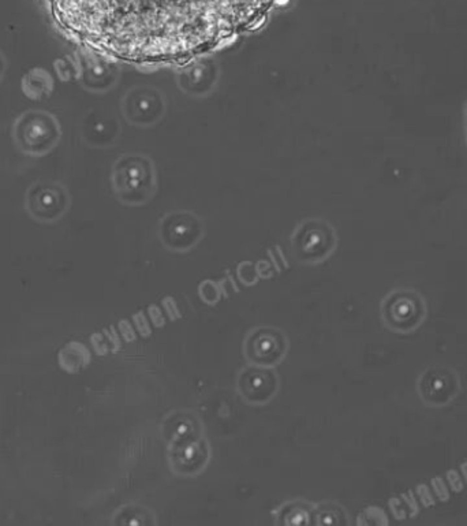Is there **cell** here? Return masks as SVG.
<instances>
[{"mask_svg": "<svg viewBox=\"0 0 467 526\" xmlns=\"http://www.w3.org/2000/svg\"><path fill=\"white\" fill-rule=\"evenodd\" d=\"M276 0H50L79 43L131 62L194 56L253 28Z\"/></svg>", "mask_w": 467, "mask_h": 526, "instance_id": "cell-1", "label": "cell"}, {"mask_svg": "<svg viewBox=\"0 0 467 526\" xmlns=\"http://www.w3.org/2000/svg\"><path fill=\"white\" fill-rule=\"evenodd\" d=\"M17 148L28 155L40 158L50 153L62 137L58 119L48 111H26L17 118L13 127Z\"/></svg>", "mask_w": 467, "mask_h": 526, "instance_id": "cell-2", "label": "cell"}, {"mask_svg": "<svg viewBox=\"0 0 467 526\" xmlns=\"http://www.w3.org/2000/svg\"><path fill=\"white\" fill-rule=\"evenodd\" d=\"M70 197L63 185L53 180H38L26 192V209L40 222H55L69 208Z\"/></svg>", "mask_w": 467, "mask_h": 526, "instance_id": "cell-3", "label": "cell"}, {"mask_svg": "<svg viewBox=\"0 0 467 526\" xmlns=\"http://www.w3.org/2000/svg\"><path fill=\"white\" fill-rule=\"evenodd\" d=\"M133 321H134V325H136V328L138 330V332L141 333V336H142V338H148V336H151L152 335L151 324H149L148 318H146V316H145L144 310H139V312H137L136 315H133Z\"/></svg>", "mask_w": 467, "mask_h": 526, "instance_id": "cell-4", "label": "cell"}, {"mask_svg": "<svg viewBox=\"0 0 467 526\" xmlns=\"http://www.w3.org/2000/svg\"><path fill=\"white\" fill-rule=\"evenodd\" d=\"M161 305H163V308H164V310L167 312V315H168V317H170L171 321H176V320L182 318V313H180L179 306H178V303H176L173 297L168 296L166 297V298H163Z\"/></svg>", "mask_w": 467, "mask_h": 526, "instance_id": "cell-5", "label": "cell"}, {"mask_svg": "<svg viewBox=\"0 0 467 526\" xmlns=\"http://www.w3.org/2000/svg\"><path fill=\"white\" fill-rule=\"evenodd\" d=\"M148 316L151 317L152 323H153L155 327L161 328V327L166 325V317H164L163 312H161V309L158 308L157 305H153V303H152V305L148 306Z\"/></svg>", "mask_w": 467, "mask_h": 526, "instance_id": "cell-6", "label": "cell"}, {"mask_svg": "<svg viewBox=\"0 0 467 526\" xmlns=\"http://www.w3.org/2000/svg\"><path fill=\"white\" fill-rule=\"evenodd\" d=\"M119 330H121V332H122V336L124 338V340H126L127 343H131V342H134V340L137 339L136 331H134V328L131 327V324H130L127 320H122V321H119Z\"/></svg>", "mask_w": 467, "mask_h": 526, "instance_id": "cell-7", "label": "cell"}, {"mask_svg": "<svg viewBox=\"0 0 467 526\" xmlns=\"http://www.w3.org/2000/svg\"><path fill=\"white\" fill-rule=\"evenodd\" d=\"M107 335L109 340H111V343L114 345V351H118V350L121 349V346H122V342H121L118 333H116V331L114 330V327H111V332H107Z\"/></svg>", "mask_w": 467, "mask_h": 526, "instance_id": "cell-8", "label": "cell"}, {"mask_svg": "<svg viewBox=\"0 0 467 526\" xmlns=\"http://www.w3.org/2000/svg\"><path fill=\"white\" fill-rule=\"evenodd\" d=\"M6 69H7V60L4 58V55L0 52V81H1L4 72H6Z\"/></svg>", "mask_w": 467, "mask_h": 526, "instance_id": "cell-9", "label": "cell"}]
</instances>
